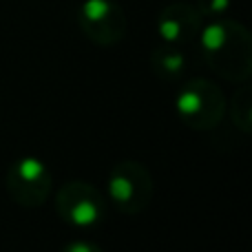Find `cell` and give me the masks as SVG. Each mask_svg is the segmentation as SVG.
I'll return each instance as SVG.
<instances>
[{
  "label": "cell",
  "mask_w": 252,
  "mask_h": 252,
  "mask_svg": "<svg viewBox=\"0 0 252 252\" xmlns=\"http://www.w3.org/2000/svg\"><path fill=\"white\" fill-rule=\"evenodd\" d=\"M201 58L213 73L228 82H248L252 75V35L239 20L215 18L199 31Z\"/></svg>",
  "instance_id": "obj_1"
},
{
  "label": "cell",
  "mask_w": 252,
  "mask_h": 252,
  "mask_svg": "<svg viewBox=\"0 0 252 252\" xmlns=\"http://www.w3.org/2000/svg\"><path fill=\"white\" fill-rule=\"evenodd\" d=\"M175 111L188 128L208 133L217 128L226 115V95L213 80L192 78L177 91Z\"/></svg>",
  "instance_id": "obj_2"
},
{
  "label": "cell",
  "mask_w": 252,
  "mask_h": 252,
  "mask_svg": "<svg viewBox=\"0 0 252 252\" xmlns=\"http://www.w3.org/2000/svg\"><path fill=\"white\" fill-rule=\"evenodd\" d=\"M106 192L115 210L135 217L151 206L155 182L146 164L137 159H124L111 168L106 177Z\"/></svg>",
  "instance_id": "obj_3"
},
{
  "label": "cell",
  "mask_w": 252,
  "mask_h": 252,
  "mask_svg": "<svg viewBox=\"0 0 252 252\" xmlns=\"http://www.w3.org/2000/svg\"><path fill=\"white\" fill-rule=\"evenodd\" d=\"M56 213L69 226L95 228L106 219L109 201L97 186L82 179H71L58 188Z\"/></svg>",
  "instance_id": "obj_4"
},
{
  "label": "cell",
  "mask_w": 252,
  "mask_h": 252,
  "mask_svg": "<svg viewBox=\"0 0 252 252\" xmlns=\"http://www.w3.org/2000/svg\"><path fill=\"white\" fill-rule=\"evenodd\" d=\"M4 190L20 208H40L53 190L51 170L38 157H20L4 173Z\"/></svg>",
  "instance_id": "obj_5"
},
{
  "label": "cell",
  "mask_w": 252,
  "mask_h": 252,
  "mask_svg": "<svg viewBox=\"0 0 252 252\" xmlns=\"http://www.w3.org/2000/svg\"><path fill=\"white\" fill-rule=\"evenodd\" d=\"M80 31L97 47H115L124 40L128 20L115 0H84L78 7Z\"/></svg>",
  "instance_id": "obj_6"
},
{
  "label": "cell",
  "mask_w": 252,
  "mask_h": 252,
  "mask_svg": "<svg viewBox=\"0 0 252 252\" xmlns=\"http://www.w3.org/2000/svg\"><path fill=\"white\" fill-rule=\"evenodd\" d=\"M155 27H157V35L166 44L182 47V44L192 42L199 35L201 27H204V18L197 11L195 4L170 2L159 11Z\"/></svg>",
  "instance_id": "obj_7"
},
{
  "label": "cell",
  "mask_w": 252,
  "mask_h": 252,
  "mask_svg": "<svg viewBox=\"0 0 252 252\" xmlns=\"http://www.w3.org/2000/svg\"><path fill=\"white\" fill-rule=\"evenodd\" d=\"M148 66H151L153 75L161 82H177L188 69L186 53L175 44H159L151 51L148 58Z\"/></svg>",
  "instance_id": "obj_8"
},
{
  "label": "cell",
  "mask_w": 252,
  "mask_h": 252,
  "mask_svg": "<svg viewBox=\"0 0 252 252\" xmlns=\"http://www.w3.org/2000/svg\"><path fill=\"white\" fill-rule=\"evenodd\" d=\"M230 120L239 133H252V89L248 82H241L239 89H235L230 100Z\"/></svg>",
  "instance_id": "obj_9"
},
{
  "label": "cell",
  "mask_w": 252,
  "mask_h": 252,
  "mask_svg": "<svg viewBox=\"0 0 252 252\" xmlns=\"http://www.w3.org/2000/svg\"><path fill=\"white\" fill-rule=\"evenodd\" d=\"M197 11L201 13V18H223L230 9V0H197Z\"/></svg>",
  "instance_id": "obj_10"
},
{
  "label": "cell",
  "mask_w": 252,
  "mask_h": 252,
  "mask_svg": "<svg viewBox=\"0 0 252 252\" xmlns=\"http://www.w3.org/2000/svg\"><path fill=\"white\" fill-rule=\"evenodd\" d=\"M60 252H104V250L97 244H93V241H71Z\"/></svg>",
  "instance_id": "obj_11"
}]
</instances>
